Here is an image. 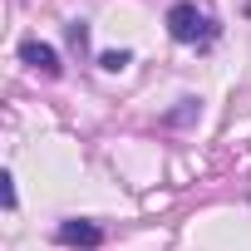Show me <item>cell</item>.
<instances>
[{"label":"cell","mask_w":251,"mask_h":251,"mask_svg":"<svg viewBox=\"0 0 251 251\" xmlns=\"http://www.w3.org/2000/svg\"><path fill=\"white\" fill-rule=\"evenodd\" d=\"M0 202L15 212V202H20V197H15V173H0Z\"/></svg>","instance_id":"52a82bcc"},{"label":"cell","mask_w":251,"mask_h":251,"mask_svg":"<svg viewBox=\"0 0 251 251\" xmlns=\"http://www.w3.org/2000/svg\"><path fill=\"white\" fill-rule=\"evenodd\" d=\"M128 64H133V50H103V54H99V69H108V74L128 69Z\"/></svg>","instance_id":"5b68a950"},{"label":"cell","mask_w":251,"mask_h":251,"mask_svg":"<svg viewBox=\"0 0 251 251\" xmlns=\"http://www.w3.org/2000/svg\"><path fill=\"white\" fill-rule=\"evenodd\" d=\"M20 59L30 64V69H40V74H59V54H54V45H45V40H25L20 45Z\"/></svg>","instance_id":"3957f363"},{"label":"cell","mask_w":251,"mask_h":251,"mask_svg":"<svg viewBox=\"0 0 251 251\" xmlns=\"http://www.w3.org/2000/svg\"><path fill=\"white\" fill-rule=\"evenodd\" d=\"M202 113V99H177V108L163 113V128H182V123H192Z\"/></svg>","instance_id":"277c9868"},{"label":"cell","mask_w":251,"mask_h":251,"mask_svg":"<svg viewBox=\"0 0 251 251\" xmlns=\"http://www.w3.org/2000/svg\"><path fill=\"white\" fill-rule=\"evenodd\" d=\"M168 35L177 45H212L217 40V20L197 5V0H177L168 10Z\"/></svg>","instance_id":"6da1fadb"},{"label":"cell","mask_w":251,"mask_h":251,"mask_svg":"<svg viewBox=\"0 0 251 251\" xmlns=\"http://www.w3.org/2000/svg\"><path fill=\"white\" fill-rule=\"evenodd\" d=\"M64 35H69V50H74V54H89V25H84V20H69Z\"/></svg>","instance_id":"8992f818"},{"label":"cell","mask_w":251,"mask_h":251,"mask_svg":"<svg viewBox=\"0 0 251 251\" xmlns=\"http://www.w3.org/2000/svg\"><path fill=\"white\" fill-rule=\"evenodd\" d=\"M54 241H59V246H84V251H94V246H103V226L89 222V217H64V222L54 226Z\"/></svg>","instance_id":"7a4b0ae2"}]
</instances>
